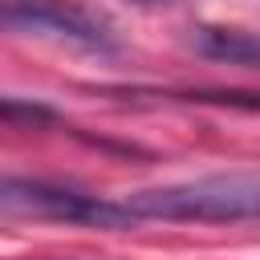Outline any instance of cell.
Wrapping results in <instances>:
<instances>
[{
    "instance_id": "3",
    "label": "cell",
    "mask_w": 260,
    "mask_h": 260,
    "mask_svg": "<svg viewBox=\"0 0 260 260\" xmlns=\"http://www.w3.org/2000/svg\"><path fill=\"white\" fill-rule=\"evenodd\" d=\"M0 32L53 37L85 49L114 45V24L81 0H0Z\"/></svg>"
},
{
    "instance_id": "6",
    "label": "cell",
    "mask_w": 260,
    "mask_h": 260,
    "mask_svg": "<svg viewBox=\"0 0 260 260\" xmlns=\"http://www.w3.org/2000/svg\"><path fill=\"white\" fill-rule=\"evenodd\" d=\"M134 4H167V0H134Z\"/></svg>"
},
{
    "instance_id": "5",
    "label": "cell",
    "mask_w": 260,
    "mask_h": 260,
    "mask_svg": "<svg viewBox=\"0 0 260 260\" xmlns=\"http://www.w3.org/2000/svg\"><path fill=\"white\" fill-rule=\"evenodd\" d=\"M0 122H8V126H49V122H57V110L37 102V98L0 93Z\"/></svg>"
},
{
    "instance_id": "4",
    "label": "cell",
    "mask_w": 260,
    "mask_h": 260,
    "mask_svg": "<svg viewBox=\"0 0 260 260\" xmlns=\"http://www.w3.org/2000/svg\"><path fill=\"white\" fill-rule=\"evenodd\" d=\"M191 45L211 57V61H228V65H244V69H256L260 65V45L252 32L244 28H223V24H199Z\"/></svg>"
},
{
    "instance_id": "1",
    "label": "cell",
    "mask_w": 260,
    "mask_h": 260,
    "mask_svg": "<svg viewBox=\"0 0 260 260\" xmlns=\"http://www.w3.org/2000/svg\"><path fill=\"white\" fill-rule=\"evenodd\" d=\"M130 219H167V223H236L260 211V179L256 171L203 175L187 183L146 187L118 199Z\"/></svg>"
},
{
    "instance_id": "2",
    "label": "cell",
    "mask_w": 260,
    "mask_h": 260,
    "mask_svg": "<svg viewBox=\"0 0 260 260\" xmlns=\"http://www.w3.org/2000/svg\"><path fill=\"white\" fill-rule=\"evenodd\" d=\"M0 215L61 219V223H89V228H130L134 223L118 199L85 195L77 187L28 179V175H0Z\"/></svg>"
}]
</instances>
